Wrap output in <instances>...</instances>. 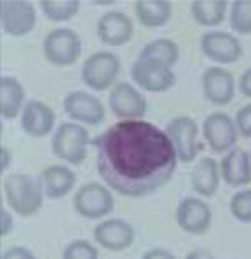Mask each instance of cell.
<instances>
[{
    "label": "cell",
    "instance_id": "cell-1",
    "mask_svg": "<svg viewBox=\"0 0 251 259\" xmlns=\"http://www.w3.org/2000/svg\"><path fill=\"white\" fill-rule=\"evenodd\" d=\"M97 172L117 194L146 197L174 176L177 154L166 131L141 119L121 120L96 141Z\"/></svg>",
    "mask_w": 251,
    "mask_h": 259
},
{
    "label": "cell",
    "instance_id": "cell-2",
    "mask_svg": "<svg viewBox=\"0 0 251 259\" xmlns=\"http://www.w3.org/2000/svg\"><path fill=\"white\" fill-rule=\"evenodd\" d=\"M4 196L12 211L22 218H32L42 209L44 186L41 178L29 174H10L4 179Z\"/></svg>",
    "mask_w": 251,
    "mask_h": 259
},
{
    "label": "cell",
    "instance_id": "cell-3",
    "mask_svg": "<svg viewBox=\"0 0 251 259\" xmlns=\"http://www.w3.org/2000/svg\"><path fill=\"white\" fill-rule=\"evenodd\" d=\"M89 132L74 122H62L52 136V152L55 157L77 166L87 156Z\"/></svg>",
    "mask_w": 251,
    "mask_h": 259
},
{
    "label": "cell",
    "instance_id": "cell-4",
    "mask_svg": "<svg viewBox=\"0 0 251 259\" xmlns=\"http://www.w3.org/2000/svg\"><path fill=\"white\" fill-rule=\"evenodd\" d=\"M121 72V60L113 52H96L86 59L82 65V82L91 91L102 92L114 84Z\"/></svg>",
    "mask_w": 251,
    "mask_h": 259
},
{
    "label": "cell",
    "instance_id": "cell-5",
    "mask_svg": "<svg viewBox=\"0 0 251 259\" xmlns=\"http://www.w3.org/2000/svg\"><path fill=\"white\" fill-rule=\"evenodd\" d=\"M82 52V42L72 29H54L44 38V56L55 67H69L77 62Z\"/></svg>",
    "mask_w": 251,
    "mask_h": 259
},
{
    "label": "cell",
    "instance_id": "cell-6",
    "mask_svg": "<svg viewBox=\"0 0 251 259\" xmlns=\"http://www.w3.org/2000/svg\"><path fill=\"white\" fill-rule=\"evenodd\" d=\"M166 134L169 136L172 146L176 149L177 159L184 164L193 162L203 146L198 141V124L189 115H176L166 125Z\"/></svg>",
    "mask_w": 251,
    "mask_h": 259
},
{
    "label": "cell",
    "instance_id": "cell-7",
    "mask_svg": "<svg viewBox=\"0 0 251 259\" xmlns=\"http://www.w3.org/2000/svg\"><path fill=\"white\" fill-rule=\"evenodd\" d=\"M74 209L86 219H100L113 212L114 197L107 187L99 183H87L77 189Z\"/></svg>",
    "mask_w": 251,
    "mask_h": 259
},
{
    "label": "cell",
    "instance_id": "cell-8",
    "mask_svg": "<svg viewBox=\"0 0 251 259\" xmlns=\"http://www.w3.org/2000/svg\"><path fill=\"white\" fill-rule=\"evenodd\" d=\"M2 29L10 37H24L35 27V7L29 0H4L0 4Z\"/></svg>",
    "mask_w": 251,
    "mask_h": 259
},
{
    "label": "cell",
    "instance_id": "cell-9",
    "mask_svg": "<svg viewBox=\"0 0 251 259\" xmlns=\"http://www.w3.org/2000/svg\"><path fill=\"white\" fill-rule=\"evenodd\" d=\"M131 79L148 92H166L176 84V74L172 72V67L141 59L131 65Z\"/></svg>",
    "mask_w": 251,
    "mask_h": 259
},
{
    "label": "cell",
    "instance_id": "cell-10",
    "mask_svg": "<svg viewBox=\"0 0 251 259\" xmlns=\"http://www.w3.org/2000/svg\"><path fill=\"white\" fill-rule=\"evenodd\" d=\"M177 226L189 234H206L213 223V212L208 202L199 197H184L180 201L176 209Z\"/></svg>",
    "mask_w": 251,
    "mask_h": 259
},
{
    "label": "cell",
    "instance_id": "cell-11",
    "mask_svg": "<svg viewBox=\"0 0 251 259\" xmlns=\"http://www.w3.org/2000/svg\"><path fill=\"white\" fill-rule=\"evenodd\" d=\"M201 52L216 64H234L243 56V46L228 32H206L199 42Z\"/></svg>",
    "mask_w": 251,
    "mask_h": 259
},
{
    "label": "cell",
    "instance_id": "cell-12",
    "mask_svg": "<svg viewBox=\"0 0 251 259\" xmlns=\"http://www.w3.org/2000/svg\"><path fill=\"white\" fill-rule=\"evenodd\" d=\"M109 107L114 115L124 120L144 117V114L148 112L146 99L129 82L114 84L113 91L109 94Z\"/></svg>",
    "mask_w": 251,
    "mask_h": 259
},
{
    "label": "cell",
    "instance_id": "cell-13",
    "mask_svg": "<svg viewBox=\"0 0 251 259\" xmlns=\"http://www.w3.org/2000/svg\"><path fill=\"white\" fill-rule=\"evenodd\" d=\"M64 111L70 119L89 125H99L105 119L104 104L96 96L84 91L67 94L64 97Z\"/></svg>",
    "mask_w": 251,
    "mask_h": 259
},
{
    "label": "cell",
    "instance_id": "cell-14",
    "mask_svg": "<svg viewBox=\"0 0 251 259\" xmlns=\"http://www.w3.org/2000/svg\"><path fill=\"white\" fill-rule=\"evenodd\" d=\"M203 134L214 152H226L238 141V129L234 120L225 112H213L204 119Z\"/></svg>",
    "mask_w": 251,
    "mask_h": 259
},
{
    "label": "cell",
    "instance_id": "cell-15",
    "mask_svg": "<svg viewBox=\"0 0 251 259\" xmlns=\"http://www.w3.org/2000/svg\"><path fill=\"white\" fill-rule=\"evenodd\" d=\"M201 84H203L206 101H209L214 106H226L234 99L236 82L230 70L221 65H213V67L206 69Z\"/></svg>",
    "mask_w": 251,
    "mask_h": 259
},
{
    "label": "cell",
    "instance_id": "cell-16",
    "mask_svg": "<svg viewBox=\"0 0 251 259\" xmlns=\"http://www.w3.org/2000/svg\"><path fill=\"white\" fill-rule=\"evenodd\" d=\"M99 40L111 47L126 46L134 35V24L131 17L119 10H111L100 15L96 27Z\"/></svg>",
    "mask_w": 251,
    "mask_h": 259
},
{
    "label": "cell",
    "instance_id": "cell-17",
    "mask_svg": "<svg viewBox=\"0 0 251 259\" xmlns=\"http://www.w3.org/2000/svg\"><path fill=\"white\" fill-rule=\"evenodd\" d=\"M134 229L124 219H107L94 228V239L104 249L119 252L134 242Z\"/></svg>",
    "mask_w": 251,
    "mask_h": 259
},
{
    "label": "cell",
    "instance_id": "cell-18",
    "mask_svg": "<svg viewBox=\"0 0 251 259\" xmlns=\"http://www.w3.org/2000/svg\"><path fill=\"white\" fill-rule=\"evenodd\" d=\"M55 124V112L41 101H29L22 109V131L30 137H46Z\"/></svg>",
    "mask_w": 251,
    "mask_h": 259
},
{
    "label": "cell",
    "instance_id": "cell-19",
    "mask_svg": "<svg viewBox=\"0 0 251 259\" xmlns=\"http://www.w3.org/2000/svg\"><path fill=\"white\" fill-rule=\"evenodd\" d=\"M220 172L225 183L231 187H241L251 183V157L243 149H231L221 159Z\"/></svg>",
    "mask_w": 251,
    "mask_h": 259
},
{
    "label": "cell",
    "instance_id": "cell-20",
    "mask_svg": "<svg viewBox=\"0 0 251 259\" xmlns=\"http://www.w3.org/2000/svg\"><path fill=\"white\" fill-rule=\"evenodd\" d=\"M25 89L14 75H2L0 79V114L4 120H14L24 109Z\"/></svg>",
    "mask_w": 251,
    "mask_h": 259
},
{
    "label": "cell",
    "instance_id": "cell-21",
    "mask_svg": "<svg viewBox=\"0 0 251 259\" xmlns=\"http://www.w3.org/2000/svg\"><path fill=\"white\" fill-rule=\"evenodd\" d=\"M41 181L49 199H62L76 186V172L65 166H49L42 170Z\"/></svg>",
    "mask_w": 251,
    "mask_h": 259
},
{
    "label": "cell",
    "instance_id": "cell-22",
    "mask_svg": "<svg viewBox=\"0 0 251 259\" xmlns=\"http://www.w3.org/2000/svg\"><path fill=\"white\" fill-rule=\"evenodd\" d=\"M220 166L213 157L199 159L191 172V187L203 197H213L220 187Z\"/></svg>",
    "mask_w": 251,
    "mask_h": 259
},
{
    "label": "cell",
    "instance_id": "cell-23",
    "mask_svg": "<svg viewBox=\"0 0 251 259\" xmlns=\"http://www.w3.org/2000/svg\"><path fill=\"white\" fill-rule=\"evenodd\" d=\"M134 12L144 27L158 29L171 20L172 5L167 0H137L134 4Z\"/></svg>",
    "mask_w": 251,
    "mask_h": 259
},
{
    "label": "cell",
    "instance_id": "cell-24",
    "mask_svg": "<svg viewBox=\"0 0 251 259\" xmlns=\"http://www.w3.org/2000/svg\"><path fill=\"white\" fill-rule=\"evenodd\" d=\"M226 0H194L191 2L193 20L201 27H216L226 17Z\"/></svg>",
    "mask_w": 251,
    "mask_h": 259
},
{
    "label": "cell",
    "instance_id": "cell-25",
    "mask_svg": "<svg viewBox=\"0 0 251 259\" xmlns=\"http://www.w3.org/2000/svg\"><path fill=\"white\" fill-rule=\"evenodd\" d=\"M137 59L153 60V62L172 67L180 60V46L171 38H156V40H151L141 49Z\"/></svg>",
    "mask_w": 251,
    "mask_h": 259
},
{
    "label": "cell",
    "instance_id": "cell-26",
    "mask_svg": "<svg viewBox=\"0 0 251 259\" xmlns=\"http://www.w3.org/2000/svg\"><path fill=\"white\" fill-rule=\"evenodd\" d=\"M41 9L50 22H67L79 14V0H42Z\"/></svg>",
    "mask_w": 251,
    "mask_h": 259
},
{
    "label": "cell",
    "instance_id": "cell-27",
    "mask_svg": "<svg viewBox=\"0 0 251 259\" xmlns=\"http://www.w3.org/2000/svg\"><path fill=\"white\" fill-rule=\"evenodd\" d=\"M230 27L239 35L251 34V0H236L231 4Z\"/></svg>",
    "mask_w": 251,
    "mask_h": 259
},
{
    "label": "cell",
    "instance_id": "cell-28",
    "mask_svg": "<svg viewBox=\"0 0 251 259\" xmlns=\"http://www.w3.org/2000/svg\"><path fill=\"white\" fill-rule=\"evenodd\" d=\"M230 211L236 221L243 224L251 223V189L238 191L236 194L231 196Z\"/></svg>",
    "mask_w": 251,
    "mask_h": 259
},
{
    "label": "cell",
    "instance_id": "cell-29",
    "mask_svg": "<svg viewBox=\"0 0 251 259\" xmlns=\"http://www.w3.org/2000/svg\"><path fill=\"white\" fill-rule=\"evenodd\" d=\"M62 257L64 259H97L99 251H97V247L92 246L89 241L76 239L64 247Z\"/></svg>",
    "mask_w": 251,
    "mask_h": 259
},
{
    "label": "cell",
    "instance_id": "cell-30",
    "mask_svg": "<svg viewBox=\"0 0 251 259\" xmlns=\"http://www.w3.org/2000/svg\"><path fill=\"white\" fill-rule=\"evenodd\" d=\"M234 124H236V129L239 134L249 139L251 137V104H244L243 107L238 109L236 117H234Z\"/></svg>",
    "mask_w": 251,
    "mask_h": 259
},
{
    "label": "cell",
    "instance_id": "cell-31",
    "mask_svg": "<svg viewBox=\"0 0 251 259\" xmlns=\"http://www.w3.org/2000/svg\"><path fill=\"white\" fill-rule=\"evenodd\" d=\"M4 259H9V257H17V259H33V254L27 249L24 246H12L9 249L4 251L2 254Z\"/></svg>",
    "mask_w": 251,
    "mask_h": 259
},
{
    "label": "cell",
    "instance_id": "cell-32",
    "mask_svg": "<svg viewBox=\"0 0 251 259\" xmlns=\"http://www.w3.org/2000/svg\"><path fill=\"white\" fill-rule=\"evenodd\" d=\"M12 231V216L4 206L0 207V236L5 238Z\"/></svg>",
    "mask_w": 251,
    "mask_h": 259
},
{
    "label": "cell",
    "instance_id": "cell-33",
    "mask_svg": "<svg viewBox=\"0 0 251 259\" xmlns=\"http://www.w3.org/2000/svg\"><path fill=\"white\" fill-rule=\"evenodd\" d=\"M239 92H241L244 97L251 99V67L244 70L241 79H239Z\"/></svg>",
    "mask_w": 251,
    "mask_h": 259
},
{
    "label": "cell",
    "instance_id": "cell-34",
    "mask_svg": "<svg viewBox=\"0 0 251 259\" xmlns=\"http://www.w3.org/2000/svg\"><path fill=\"white\" fill-rule=\"evenodd\" d=\"M158 257H166V259H172L174 254L171 251L166 249H159V247H154V249H149L148 252H144L142 259H158Z\"/></svg>",
    "mask_w": 251,
    "mask_h": 259
},
{
    "label": "cell",
    "instance_id": "cell-35",
    "mask_svg": "<svg viewBox=\"0 0 251 259\" xmlns=\"http://www.w3.org/2000/svg\"><path fill=\"white\" fill-rule=\"evenodd\" d=\"M0 157H2V159H0V170L4 172V170H7V167L10 166V161H12V152H10L5 146H2V147H0Z\"/></svg>",
    "mask_w": 251,
    "mask_h": 259
}]
</instances>
